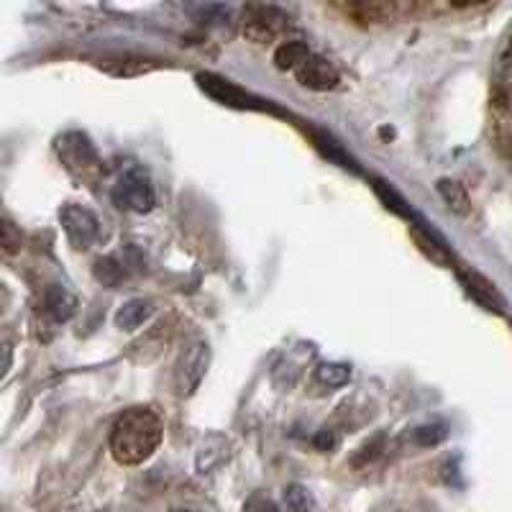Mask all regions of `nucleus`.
<instances>
[{
    "label": "nucleus",
    "instance_id": "nucleus-20",
    "mask_svg": "<svg viewBox=\"0 0 512 512\" xmlns=\"http://www.w3.org/2000/svg\"><path fill=\"white\" fill-rule=\"evenodd\" d=\"M443 438H446V428H443L441 423H425L410 431L408 441L418 448H431V446H438Z\"/></svg>",
    "mask_w": 512,
    "mask_h": 512
},
{
    "label": "nucleus",
    "instance_id": "nucleus-16",
    "mask_svg": "<svg viewBox=\"0 0 512 512\" xmlns=\"http://www.w3.org/2000/svg\"><path fill=\"white\" fill-rule=\"evenodd\" d=\"M310 54L313 52H310L308 44H303V41H295V39L282 41L280 49L274 52V64H277L280 70L295 72L297 67H300V64L310 57Z\"/></svg>",
    "mask_w": 512,
    "mask_h": 512
},
{
    "label": "nucleus",
    "instance_id": "nucleus-27",
    "mask_svg": "<svg viewBox=\"0 0 512 512\" xmlns=\"http://www.w3.org/2000/svg\"><path fill=\"white\" fill-rule=\"evenodd\" d=\"M172 512H192V510H172Z\"/></svg>",
    "mask_w": 512,
    "mask_h": 512
},
{
    "label": "nucleus",
    "instance_id": "nucleus-6",
    "mask_svg": "<svg viewBox=\"0 0 512 512\" xmlns=\"http://www.w3.org/2000/svg\"><path fill=\"white\" fill-rule=\"evenodd\" d=\"M59 223L64 228V236L72 244V249L85 251L100 239V221L93 210L82 208L77 203H67L59 210Z\"/></svg>",
    "mask_w": 512,
    "mask_h": 512
},
{
    "label": "nucleus",
    "instance_id": "nucleus-8",
    "mask_svg": "<svg viewBox=\"0 0 512 512\" xmlns=\"http://www.w3.org/2000/svg\"><path fill=\"white\" fill-rule=\"evenodd\" d=\"M295 77L303 88L318 90V93L333 90L338 85V80H341L336 67H333L328 59L318 57V54H310V57L295 70Z\"/></svg>",
    "mask_w": 512,
    "mask_h": 512
},
{
    "label": "nucleus",
    "instance_id": "nucleus-14",
    "mask_svg": "<svg viewBox=\"0 0 512 512\" xmlns=\"http://www.w3.org/2000/svg\"><path fill=\"white\" fill-rule=\"evenodd\" d=\"M100 67L113 77H139V75H146V72L157 70L159 62L157 59H144V57H118V59H105Z\"/></svg>",
    "mask_w": 512,
    "mask_h": 512
},
{
    "label": "nucleus",
    "instance_id": "nucleus-4",
    "mask_svg": "<svg viewBox=\"0 0 512 512\" xmlns=\"http://www.w3.org/2000/svg\"><path fill=\"white\" fill-rule=\"evenodd\" d=\"M292 18L277 6H246L241 31L251 44H272L290 29Z\"/></svg>",
    "mask_w": 512,
    "mask_h": 512
},
{
    "label": "nucleus",
    "instance_id": "nucleus-12",
    "mask_svg": "<svg viewBox=\"0 0 512 512\" xmlns=\"http://www.w3.org/2000/svg\"><path fill=\"white\" fill-rule=\"evenodd\" d=\"M44 313H47L54 323H67V320L77 313V297L72 295L67 287L49 285L47 290H44Z\"/></svg>",
    "mask_w": 512,
    "mask_h": 512
},
{
    "label": "nucleus",
    "instance_id": "nucleus-13",
    "mask_svg": "<svg viewBox=\"0 0 512 512\" xmlns=\"http://www.w3.org/2000/svg\"><path fill=\"white\" fill-rule=\"evenodd\" d=\"M154 315V303L152 300H146V297H131L126 303L118 308L116 313V326L121 331H136L146 323V320Z\"/></svg>",
    "mask_w": 512,
    "mask_h": 512
},
{
    "label": "nucleus",
    "instance_id": "nucleus-21",
    "mask_svg": "<svg viewBox=\"0 0 512 512\" xmlns=\"http://www.w3.org/2000/svg\"><path fill=\"white\" fill-rule=\"evenodd\" d=\"M285 505L290 512H313L315 502L303 484H290L285 489Z\"/></svg>",
    "mask_w": 512,
    "mask_h": 512
},
{
    "label": "nucleus",
    "instance_id": "nucleus-23",
    "mask_svg": "<svg viewBox=\"0 0 512 512\" xmlns=\"http://www.w3.org/2000/svg\"><path fill=\"white\" fill-rule=\"evenodd\" d=\"M244 510L246 512H280V507L274 505L269 497L254 495V497H249V502L244 505Z\"/></svg>",
    "mask_w": 512,
    "mask_h": 512
},
{
    "label": "nucleus",
    "instance_id": "nucleus-10",
    "mask_svg": "<svg viewBox=\"0 0 512 512\" xmlns=\"http://www.w3.org/2000/svg\"><path fill=\"white\" fill-rule=\"evenodd\" d=\"M338 11H344L359 24H384V21H395L402 13H413V6L405 3H344L338 6Z\"/></svg>",
    "mask_w": 512,
    "mask_h": 512
},
{
    "label": "nucleus",
    "instance_id": "nucleus-5",
    "mask_svg": "<svg viewBox=\"0 0 512 512\" xmlns=\"http://www.w3.org/2000/svg\"><path fill=\"white\" fill-rule=\"evenodd\" d=\"M198 88L203 90L208 98H213L216 103L228 105V108H239V111H264L269 105H264V100L254 98L251 93H246L244 88L233 85L231 80L221 75H213V72H200L198 77Z\"/></svg>",
    "mask_w": 512,
    "mask_h": 512
},
{
    "label": "nucleus",
    "instance_id": "nucleus-25",
    "mask_svg": "<svg viewBox=\"0 0 512 512\" xmlns=\"http://www.w3.org/2000/svg\"><path fill=\"white\" fill-rule=\"evenodd\" d=\"M313 443H315V448H320V451H331V448H336V436H333V431H320L318 436L313 438Z\"/></svg>",
    "mask_w": 512,
    "mask_h": 512
},
{
    "label": "nucleus",
    "instance_id": "nucleus-22",
    "mask_svg": "<svg viewBox=\"0 0 512 512\" xmlns=\"http://www.w3.org/2000/svg\"><path fill=\"white\" fill-rule=\"evenodd\" d=\"M374 190H377V195L379 198L384 200V203H387V208H392L395 210V213H400V216H405V218H410V210L405 208V200L400 198V195H397L395 190H392L390 185H387V182H382V180H374Z\"/></svg>",
    "mask_w": 512,
    "mask_h": 512
},
{
    "label": "nucleus",
    "instance_id": "nucleus-1",
    "mask_svg": "<svg viewBox=\"0 0 512 512\" xmlns=\"http://www.w3.org/2000/svg\"><path fill=\"white\" fill-rule=\"evenodd\" d=\"M164 436L162 418L152 408H131L113 423L111 454L123 466H141L154 456Z\"/></svg>",
    "mask_w": 512,
    "mask_h": 512
},
{
    "label": "nucleus",
    "instance_id": "nucleus-18",
    "mask_svg": "<svg viewBox=\"0 0 512 512\" xmlns=\"http://www.w3.org/2000/svg\"><path fill=\"white\" fill-rule=\"evenodd\" d=\"M315 379H318L323 387H344L351 379V367L349 364H341V361H326L315 369Z\"/></svg>",
    "mask_w": 512,
    "mask_h": 512
},
{
    "label": "nucleus",
    "instance_id": "nucleus-7",
    "mask_svg": "<svg viewBox=\"0 0 512 512\" xmlns=\"http://www.w3.org/2000/svg\"><path fill=\"white\" fill-rule=\"evenodd\" d=\"M208 364H210L208 344H205V341H192V344L185 349V354H182L175 372V382L180 395H192V392L198 390L205 372H208Z\"/></svg>",
    "mask_w": 512,
    "mask_h": 512
},
{
    "label": "nucleus",
    "instance_id": "nucleus-15",
    "mask_svg": "<svg viewBox=\"0 0 512 512\" xmlns=\"http://www.w3.org/2000/svg\"><path fill=\"white\" fill-rule=\"evenodd\" d=\"M436 187L443 203L454 210L456 216H469L472 213V198L464 190V185H459L456 180H438Z\"/></svg>",
    "mask_w": 512,
    "mask_h": 512
},
{
    "label": "nucleus",
    "instance_id": "nucleus-3",
    "mask_svg": "<svg viewBox=\"0 0 512 512\" xmlns=\"http://www.w3.org/2000/svg\"><path fill=\"white\" fill-rule=\"evenodd\" d=\"M113 203L128 213H149L157 205V192H154L152 177L141 167H128L121 172L111 190Z\"/></svg>",
    "mask_w": 512,
    "mask_h": 512
},
{
    "label": "nucleus",
    "instance_id": "nucleus-2",
    "mask_svg": "<svg viewBox=\"0 0 512 512\" xmlns=\"http://www.w3.org/2000/svg\"><path fill=\"white\" fill-rule=\"evenodd\" d=\"M54 152H57L62 167L75 177L80 185L98 187L100 180L105 177L103 159H100L98 149L90 141L88 134L82 131H67V134L57 136L54 141Z\"/></svg>",
    "mask_w": 512,
    "mask_h": 512
},
{
    "label": "nucleus",
    "instance_id": "nucleus-17",
    "mask_svg": "<svg viewBox=\"0 0 512 512\" xmlns=\"http://www.w3.org/2000/svg\"><path fill=\"white\" fill-rule=\"evenodd\" d=\"M313 141L320 149V154L331 159L333 164H338V167H344V169H354V159L344 152V146L338 144L336 139H331V136L323 134V131H313Z\"/></svg>",
    "mask_w": 512,
    "mask_h": 512
},
{
    "label": "nucleus",
    "instance_id": "nucleus-11",
    "mask_svg": "<svg viewBox=\"0 0 512 512\" xmlns=\"http://www.w3.org/2000/svg\"><path fill=\"white\" fill-rule=\"evenodd\" d=\"M231 459V441L223 433H208L200 441L198 454H195V469L198 474L216 472L218 466H223Z\"/></svg>",
    "mask_w": 512,
    "mask_h": 512
},
{
    "label": "nucleus",
    "instance_id": "nucleus-24",
    "mask_svg": "<svg viewBox=\"0 0 512 512\" xmlns=\"http://www.w3.org/2000/svg\"><path fill=\"white\" fill-rule=\"evenodd\" d=\"M18 246H21V236H16V228L11 221L3 223V249L6 254H16Z\"/></svg>",
    "mask_w": 512,
    "mask_h": 512
},
{
    "label": "nucleus",
    "instance_id": "nucleus-19",
    "mask_svg": "<svg viewBox=\"0 0 512 512\" xmlns=\"http://www.w3.org/2000/svg\"><path fill=\"white\" fill-rule=\"evenodd\" d=\"M95 280L103 282L105 287H118L126 280V267L118 259H113V256H105V259L95 264Z\"/></svg>",
    "mask_w": 512,
    "mask_h": 512
},
{
    "label": "nucleus",
    "instance_id": "nucleus-9",
    "mask_svg": "<svg viewBox=\"0 0 512 512\" xmlns=\"http://www.w3.org/2000/svg\"><path fill=\"white\" fill-rule=\"evenodd\" d=\"M492 100L497 111L512 113V36L497 54L495 70H492Z\"/></svg>",
    "mask_w": 512,
    "mask_h": 512
},
{
    "label": "nucleus",
    "instance_id": "nucleus-28",
    "mask_svg": "<svg viewBox=\"0 0 512 512\" xmlns=\"http://www.w3.org/2000/svg\"><path fill=\"white\" fill-rule=\"evenodd\" d=\"M98 512H105V510H98Z\"/></svg>",
    "mask_w": 512,
    "mask_h": 512
},
{
    "label": "nucleus",
    "instance_id": "nucleus-26",
    "mask_svg": "<svg viewBox=\"0 0 512 512\" xmlns=\"http://www.w3.org/2000/svg\"><path fill=\"white\" fill-rule=\"evenodd\" d=\"M8 369H11V346H3V377L8 374Z\"/></svg>",
    "mask_w": 512,
    "mask_h": 512
}]
</instances>
